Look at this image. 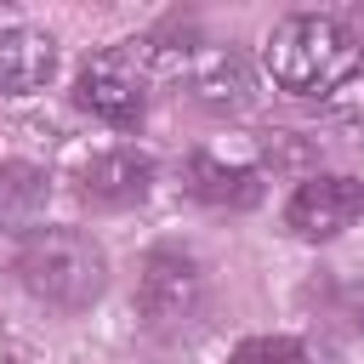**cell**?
Segmentation results:
<instances>
[{
	"mask_svg": "<svg viewBox=\"0 0 364 364\" xmlns=\"http://www.w3.org/2000/svg\"><path fill=\"white\" fill-rule=\"evenodd\" d=\"M188 193L205 199V205H228V210H245L262 199V171L256 165H233V159H216V154H193L188 171H182Z\"/></svg>",
	"mask_w": 364,
	"mask_h": 364,
	"instance_id": "9c48e42d",
	"label": "cell"
},
{
	"mask_svg": "<svg viewBox=\"0 0 364 364\" xmlns=\"http://www.w3.org/2000/svg\"><path fill=\"white\" fill-rule=\"evenodd\" d=\"M57 74V40L46 28H0V97H28Z\"/></svg>",
	"mask_w": 364,
	"mask_h": 364,
	"instance_id": "ba28073f",
	"label": "cell"
},
{
	"mask_svg": "<svg viewBox=\"0 0 364 364\" xmlns=\"http://www.w3.org/2000/svg\"><path fill=\"white\" fill-rule=\"evenodd\" d=\"M228 364H318L301 341H290V336H256V341H245Z\"/></svg>",
	"mask_w": 364,
	"mask_h": 364,
	"instance_id": "8fae6325",
	"label": "cell"
},
{
	"mask_svg": "<svg viewBox=\"0 0 364 364\" xmlns=\"http://www.w3.org/2000/svg\"><path fill=\"white\" fill-rule=\"evenodd\" d=\"M262 63H267V74H273L279 91H290V97H324V91H336L364 63V46L353 40L347 23L318 17V11H296V17L273 23V34L262 46Z\"/></svg>",
	"mask_w": 364,
	"mask_h": 364,
	"instance_id": "6da1fadb",
	"label": "cell"
},
{
	"mask_svg": "<svg viewBox=\"0 0 364 364\" xmlns=\"http://www.w3.org/2000/svg\"><path fill=\"white\" fill-rule=\"evenodd\" d=\"M46 199H51V176L28 159H6L0 165V228L6 233H34L40 216H46Z\"/></svg>",
	"mask_w": 364,
	"mask_h": 364,
	"instance_id": "30bf717a",
	"label": "cell"
},
{
	"mask_svg": "<svg viewBox=\"0 0 364 364\" xmlns=\"http://www.w3.org/2000/svg\"><path fill=\"white\" fill-rule=\"evenodd\" d=\"M148 68H154L148 40H119V46H108V51H97V57L80 63V74H74V102H80L85 114H97L102 125L131 131V125H142V114H148Z\"/></svg>",
	"mask_w": 364,
	"mask_h": 364,
	"instance_id": "3957f363",
	"label": "cell"
},
{
	"mask_svg": "<svg viewBox=\"0 0 364 364\" xmlns=\"http://www.w3.org/2000/svg\"><path fill=\"white\" fill-rule=\"evenodd\" d=\"M364 216V182L358 176H341V171H313L296 182L290 205H284V222L290 233L301 239H336L347 233L353 222Z\"/></svg>",
	"mask_w": 364,
	"mask_h": 364,
	"instance_id": "5b68a950",
	"label": "cell"
},
{
	"mask_svg": "<svg viewBox=\"0 0 364 364\" xmlns=\"http://www.w3.org/2000/svg\"><path fill=\"white\" fill-rule=\"evenodd\" d=\"M17 279L34 301L85 313L108 290V250L85 228H34L17 245Z\"/></svg>",
	"mask_w": 364,
	"mask_h": 364,
	"instance_id": "7a4b0ae2",
	"label": "cell"
},
{
	"mask_svg": "<svg viewBox=\"0 0 364 364\" xmlns=\"http://www.w3.org/2000/svg\"><path fill=\"white\" fill-rule=\"evenodd\" d=\"M188 91L199 108L210 114H245L256 102V80L250 63L233 46H210V51H188Z\"/></svg>",
	"mask_w": 364,
	"mask_h": 364,
	"instance_id": "8992f818",
	"label": "cell"
},
{
	"mask_svg": "<svg viewBox=\"0 0 364 364\" xmlns=\"http://www.w3.org/2000/svg\"><path fill=\"white\" fill-rule=\"evenodd\" d=\"M154 188V159L142 148H108L97 154L85 171H80V193L102 210H125V205H142Z\"/></svg>",
	"mask_w": 364,
	"mask_h": 364,
	"instance_id": "52a82bcc",
	"label": "cell"
},
{
	"mask_svg": "<svg viewBox=\"0 0 364 364\" xmlns=\"http://www.w3.org/2000/svg\"><path fill=\"white\" fill-rule=\"evenodd\" d=\"M205 307V267L176 250V245H159L148 250L142 273H136V313L148 330H182L193 313Z\"/></svg>",
	"mask_w": 364,
	"mask_h": 364,
	"instance_id": "277c9868",
	"label": "cell"
}]
</instances>
